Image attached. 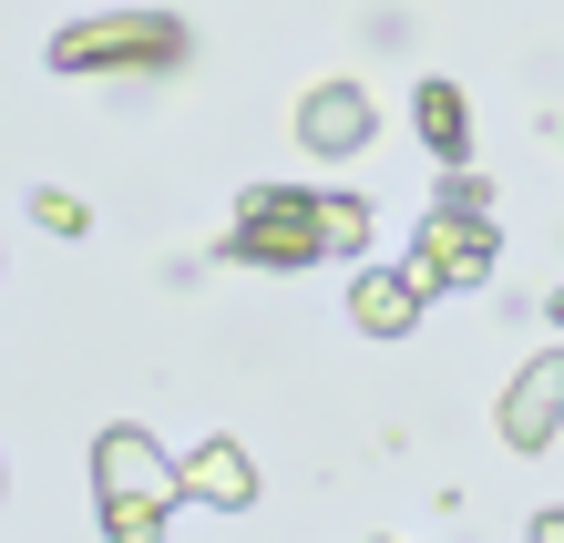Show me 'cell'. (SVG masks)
Wrapping results in <instances>:
<instances>
[{"label":"cell","instance_id":"6da1fadb","mask_svg":"<svg viewBox=\"0 0 564 543\" xmlns=\"http://www.w3.org/2000/svg\"><path fill=\"white\" fill-rule=\"evenodd\" d=\"M93 502H104V543H164V513L185 502V461H164L154 431L113 421L93 441Z\"/></svg>","mask_w":564,"mask_h":543},{"label":"cell","instance_id":"7a4b0ae2","mask_svg":"<svg viewBox=\"0 0 564 543\" xmlns=\"http://www.w3.org/2000/svg\"><path fill=\"white\" fill-rule=\"evenodd\" d=\"M164 62H185L175 11H93L73 31H52V73H164Z\"/></svg>","mask_w":564,"mask_h":543},{"label":"cell","instance_id":"3957f363","mask_svg":"<svg viewBox=\"0 0 564 543\" xmlns=\"http://www.w3.org/2000/svg\"><path fill=\"white\" fill-rule=\"evenodd\" d=\"M226 257H247V267H318V257H339V247H328L318 195H297V185H257V195H237Z\"/></svg>","mask_w":564,"mask_h":543},{"label":"cell","instance_id":"277c9868","mask_svg":"<svg viewBox=\"0 0 564 543\" xmlns=\"http://www.w3.org/2000/svg\"><path fill=\"white\" fill-rule=\"evenodd\" d=\"M492 206H431L421 216V247H411V278L421 287H482L492 278Z\"/></svg>","mask_w":564,"mask_h":543},{"label":"cell","instance_id":"5b68a950","mask_svg":"<svg viewBox=\"0 0 564 543\" xmlns=\"http://www.w3.org/2000/svg\"><path fill=\"white\" fill-rule=\"evenodd\" d=\"M370 133H380V113H370L359 83H308V93H297V144H308V154L339 164V154L370 144Z\"/></svg>","mask_w":564,"mask_h":543},{"label":"cell","instance_id":"8992f818","mask_svg":"<svg viewBox=\"0 0 564 543\" xmlns=\"http://www.w3.org/2000/svg\"><path fill=\"white\" fill-rule=\"evenodd\" d=\"M564 431V359H523L513 390H503V441L513 452H544Z\"/></svg>","mask_w":564,"mask_h":543},{"label":"cell","instance_id":"52a82bcc","mask_svg":"<svg viewBox=\"0 0 564 543\" xmlns=\"http://www.w3.org/2000/svg\"><path fill=\"white\" fill-rule=\"evenodd\" d=\"M421 278H411V267H359V278H349V328H370V338H411L421 328Z\"/></svg>","mask_w":564,"mask_h":543},{"label":"cell","instance_id":"ba28073f","mask_svg":"<svg viewBox=\"0 0 564 543\" xmlns=\"http://www.w3.org/2000/svg\"><path fill=\"white\" fill-rule=\"evenodd\" d=\"M185 502L247 513V502H257V461L237 452V441H195V452H185Z\"/></svg>","mask_w":564,"mask_h":543},{"label":"cell","instance_id":"9c48e42d","mask_svg":"<svg viewBox=\"0 0 564 543\" xmlns=\"http://www.w3.org/2000/svg\"><path fill=\"white\" fill-rule=\"evenodd\" d=\"M411 123H421V144L442 154V164L473 154V113H462V83H421V93H411Z\"/></svg>","mask_w":564,"mask_h":543},{"label":"cell","instance_id":"30bf717a","mask_svg":"<svg viewBox=\"0 0 564 543\" xmlns=\"http://www.w3.org/2000/svg\"><path fill=\"white\" fill-rule=\"evenodd\" d=\"M31 216H42L52 236H83V226H93V206H83V195H62V185H42V195H31Z\"/></svg>","mask_w":564,"mask_h":543},{"label":"cell","instance_id":"8fae6325","mask_svg":"<svg viewBox=\"0 0 564 543\" xmlns=\"http://www.w3.org/2000/svg\"><path fill=\"white\" fill-rule=\"evenodd\" d=\"M318 216H328V247H359V236H370V206H359V195H318Z\"/></svg>","mask_w":564,"mask_h":543},{"label":"cell","instance_id":"7c38bea8","mask_svg":"<svg viewBox=\"0 0 564 543\" xmlns=\"http://www.w3.org/2000/svg\"><path fill=\"white\" fill-rule=\"evenodd\" d=\"M534 543H564V502H554V513H534Z\"/></svg>","mask_w":564,"mask_h":543},{"label":"cell","instance_id":"4fadbf2b","mask_svg":"<svg viewBox=\"0 0 564 543\" xmlns=\"http://www.w3.org/2000/svg\"><path fill=\"white\" fill-rule=\"evenodd\" d=\"M554 328H564V287H554Z\"/></svg>","mask_w":564,"mask_h":543},{"label":"cell","instance_id":"5bb4252c","mask_svg":"<svg viewBox=\"0 0 564 543\" xmlns=\"http://www.w3.org/2000/svg\"><path fill=\"white\" fill-rule=\"evenodd\" d=\"M0 482H11V471H0Z\"/></svg>","mask_w":564,"mask_h":543}]
</instances>
